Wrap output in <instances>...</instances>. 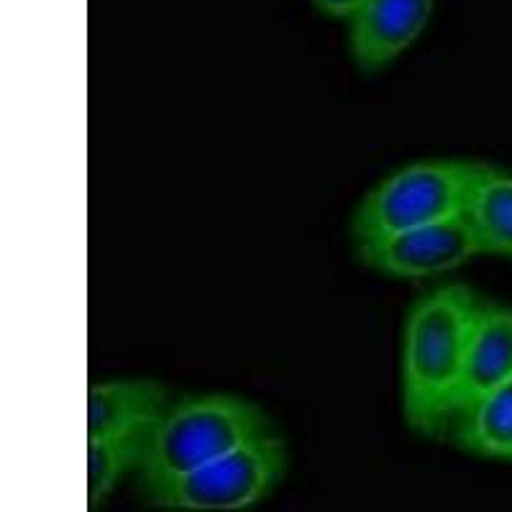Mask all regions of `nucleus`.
<instances>
[{
    "instance_id": "obj_1",
    "label": "nucleus",
    "mask_w": 512,
    "mask_h": 512,
    "mask_svg": "<svg viewBox=\"0 0 512 512\" xmlns=\"http://www.w3.org/2000/svg\"><path fill=\"white\" fill-rule=\"evenodd\" d=\"M479 297L443 285L410 305L402 333V418L423 438H448Z\"/></svg>"
},
{
    "instance_id": "obj_9",
    "label": "nucleus",
    "mask_w": 512,
    "mask_h": 512,
    "mask_svg": "<svg viewBox=\"0 0 512 512\" xmlns=\"http://www.w3.org/2000/svg\"><path fill=\"white\" fill-rule=\"evenodd\" d=\"M461 218L472 231L479 254L512 259V172L477 164Z\"/></svg>"
},
{
    "instance_id": "obj_5",
    "label": "nucleus",
    "mask_w": 512,
    "mask_h": 512,
    "mask_svg": "<svg viewBox=\"0 0 512 512\" xmlns=\"http://www.w3.org/2000/svg\"><path fill=\"white\" fill-rule=\"evenodd\" d=\"M354 246L361 267L390 280L441 277L479 254L477 241L461 216Z\"/></svg>"
},
{
    "instance_id": "obj_11",
    "label": "nucleus",
    "mask_w": 512,
    "mask_h": 512,
    "mask_svg": "<svg viewBox=\"0 0 512 512\" xmlns=\"http://www.w3.org/2000/svg\"><path fill=\"white\" fill-rule=\"evenodd\" d=\"M154 425V423H152ZM152 425H136L111 436L88 438V507L103 505L131 472H139Z\"/></svg>"
},
{
    "instance_id": "obj_3",
    "label": "nucleus",
    "mask_w": 512,
    "mask_h": 512,
    "mask_svg": "<svg viewBox=\"0 0 512 512\" xmlns=\"http://www.w3.org/2000/svg\"><path fill=\"white\" fill-rule=\"evenodd\" d=\"M477 164L469 159H425L384 177L356 205L351 218L354 244L461 216Z\"/></svg>"
},
{
    "instance_id": "obj_10",
    "label": "nucleus",
    "mask_w": 512,
    "mask_h": 512,
    "mask_svg": "<svg viewBox=\"0 0 512 512\" xmlns=\"http://www.w3.org/2000/svg\"><path fill=\"white\" fill-rule=\"evenodd\" d=\"M448 441L477 459L512 461V379L456 413Z\"/></svg>"
},
{
    "instance_id": "obj_2",
    "label": "nucleus",
    "mask_w": 512,
    "mask_h": 512,
    "mask_svg": "<svg viewBox=\"0 0 512 512\" xmlns=\"http://www.w3.org/2000/svg\"><path fill=\"white\" fill-rule=\"evenodd\" d=\"M267 433H272V423L264 410L241 395L205 392L172 397L152 425L144 461L136 472V489L141 492L195 472Z\"/></svg>"
},
{
    "instance_id": "obj_12",
    "label": "nucleus",
    "mask_w": 512,
    "mask_h": 512,
    "mask_svg": "<svg viewBox=\"0 0 512 512\" xmlns=\"http://www.w3.org/2000/svg\"><path fill=\"white\" fill-rule=\"evenodd\" d=\"M367 0H313V8L326 18H336V21H351L356 11L364 6Z\"/></svg>"
},
{
    "instance_id": "obj_6",
    "label": "nucleus",
    "mask_w": 512,
    "mask_h": 512,
    "mask_svg": "<svg viewBox=\"0 0 512 512\" xmlns=\"http://www.w3.org/2000/svg\"><path fill=\"white\" fill-rule=\"evenodd\" d=\"M436 0H367L349 21V52L361 72L387 70L431 24Z\"/></svg>"
},
{
    "instance_id": "obj_7",
    "label": "nucleus",
    "mask_w": 512,
    "mask_h": 512,
    "mask_svg": "<svg viewBox=\"0 0 512 512\" xmlns=\"http://www.w3.org/2000/svg\"><path fill=\"white\" fill-rule=\"evenodd\" d=\"M512 379V308L479 300L464 369L456 390L454 415Z\"/></svg>"
},
{
    "instance_id": "obj_8",
    "label": "nucleus",
    "mask_w": 512,
    "mask_h": 512,
    "mask_svg": "<svg viewBox=\"0 0 512 512\" xmlns=\"http://www.w3.org/2000/svg\"><path fill=\"white\" fill-rule=\"evenodd\" d=\"M172 402V392L154 379L98 382L88 392V438L152 425Z\"/></svg>"
},
{
    "instance_id": "obj_4",
    "label": "nucleus",
    "mask_w": 512,
    "mask_h": 512,
    "mask_svg": "<svg viewBox=\"0 0 512 512\" xmlns=\"http://www.w3.org/2000/svg\"><path fill=\"white\" fill-rule=\"evenodd\" d=\"M287 472V446L277 433H267L177 479L141 489L152 507L187 512L246 510L267 500Z\"/></svg>"
}]
</instances>
